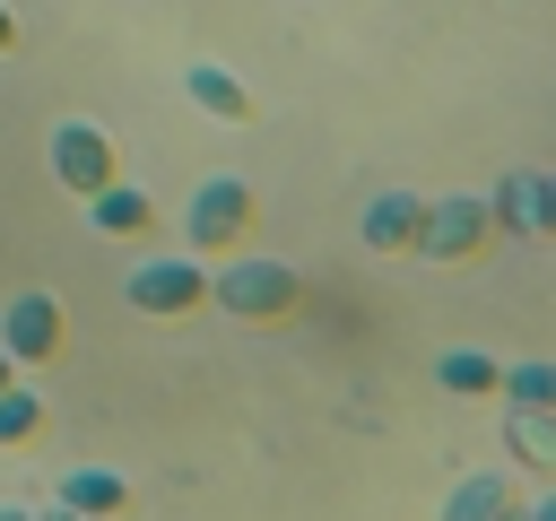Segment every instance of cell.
Segmentation results:
<instances>
[{"label":"cell","instance_id":"7a4b0ae2","mask_svg":"<svg viewBox=\"0 0 556 521\" xmlns=\"http://www.w3.org/2000/svg\"><path fill=\"white\" fill-rule=\"evenodd\" d=\"M495 243V208H486V191H443V200H426V217H417V260H478Z\"/></svg>","mask_w":556,"mask_h":521},{"label":"cell","instance_id":"ffe728a7","mask_svg":"<svg viewBox=\"0 0 556 521\" xmlns=\"http://www.w3.org/2000/svg\"><path fill=\"white\" fill-rule=\"evenodd\" d=\"M0 521H35V512H26V504H0Z\"/></svg>","mask_w":556,"mask_h":521},{"label":"cell","instance_id":"4fadbf2b","mask_svg":"<svg viewBox=\"0 0 556 521\" xmlns=\"http://www.w3.org/2000/svg\"><path fill=\"white\" fill-rule=\"evenodd\" d=\"M513 512V478L504 469H469L452 495H443V521H504Z\"/></svg>","mask_w":556,"mask_h":521},{"label":"cell","instance_id":"30bf717a","mask_svg":"<svg viewBox=\"0 0 556 521\" xmlns=\"http://www.w3.org/2000/svg\"><path fill=\"white\" fill-rule=\"evenodd\" d=\"M182 96H191L208 122H252V87H243L226 61H191V69H182Z\"/></svg>","mask_w":556,"mask_h":521},{"label":"cell","instance_id":"3957f363","mask_svg":"<svg viewBox=\"0 0 556 521\" xmlns=\"http://www.w3.org/2000/svg\"><path fill=\"white\" fill-rule=\"evenodd\" d=\"M122 304H130V313H156V321L200 313V304H208V260H200V252H156V260H139V269L122 278Z\"/></svg>","mask_w":556,"mask_h":521},{"label":"cell","instance_id":"9c48e42d","mask_svg":"<svg viewBox=\"0 0 556 521\" xmlns=\"http://www.w3.org/2000/svg\"><path fill=\"white\" fill-rule=\"evenodd\" d=\"M417 217H426L417 191H374L365 217H356V234H365V252H408L417 243Z\"/></svg>","mask_w":556,"mask_h":521},{"label":"cell","instance_id":"44dd1931","mask_svg":"<svg viewBox=\"0 0 556 521\" xmlns=\"http://www.w3.org/2000/svg\"><path fill=\"white\" fill-rule=\"evenodd\" d=\"M9 382H17V365H9V356H0V391H9Z\"/></svg>","mask_w":556,"mask_h":521},{"label":"cell","instance_id":"8992f818","mask_svg":"<svg viewBox=\"0 0 556 521\" xmlns=\"http://www.w3.org/2000/svg\"><path fill=\"white\" fill-rule=\"evenodd\" d=\"M61 347H70V313H61L52 295H35V287H26V295H9V304H0V356H9L17 373L52 365Z\"/></svg>","mask_w":556,"mask_h":521},{"label":"cell","instance_id":"2e32d148","mask_svg":"<svg viewBox=\"0 0 556 521\" xmlns=\"http://www.w3.org/2000/svg\"><path fill=\"white\" fill-rule=\"evenodd\" d=\"M530 234H556V174H530Z\"/></svg>","mask_w":556,"mask_h":521},{"label":"cell","instance_id":"5bb4252c","mask_svg":"<svg viewBox=\"0 0 556 521\" xmlns=\"http://www.w3.org/2000/svg\"><path fill=\"white\" fill-rule=\"evenodd\" d=\"M495 399H521V408H556V356H530V365H504Z\"/></svg>","mask_w":556,"mask_h":521},{"label":"cell","instance_id":"277c9868","mask_svg":"<svg viewBox=\"0 0 556 521\" xmlns=\"http://www.w3.org/2000/svg\"><path fill=\"white\" fill-rule=\"evenodd\" d=\"M243 226H252V182H243V174H208V182L191 191V208H182V243H191L200 260L235 252Z\"/></svg>","mask_w":556,"mask_h":521},{"label":"cell","instance_id":"ba28073f","mask_svg":"<svg viewBox=\"0 0 556 521\" xmlns=\"http://www.w3.org/2000/svg\"><path fill=\"white\" fill-rule=\"evenodd\" d=\"M504 452H513V469H530V478L547 486V478H556V408L504 399Z\"/></svg>","mask_w":556,"mask_h":521},{"label":"cell","instance_id":"d6986e66","mask_svg":"<svg viewBox=\"0 0 556 521\" xmlns=\"http://www.w3.org/2000/svg\"><path fill=\"white\" fill-rule=\"evenodd\" d=\"M35 521H87V512H70V504H52V512H35Z\"/></svg>","mask_w":556,"mask_h":521},{"label":"cell","instance_id":"7c38bea8","mask_svg":"<svg viewBox=\"0 0 556 521\" xmlns=\"http://www.w3.org/2000/svg\"><path fill=\"white\" fill-rule=\"evenodd\" d=\"M495 382H504V356H486V347H443L434 356V391H452V399H495Z\"/></svg>","mask_w":556,"mask_h":521},{"label":"cell","instance_id":"9a60e30c","mask_svg":"<svg viewBox=\"0 0 556 521\" xmlns=\"http://www.w3.org/2000/svg\"><path fill=\"white\" fill-rule=\"evenodd\" d=\"M35 425H43V399H35L26 382H9V391H0V452L35 443Z\"/></svg>","mask_w":556,"mask_h":521},{"label":"cell","instance_id":"ac0fdd59","mask_svg":"<svg viewBox=\"0 0 556 521\" xmlns=\"http://www.w3.org/2000/svg\"><path fill=\"white\" fill-rule=\"evenodd\" d=\"M17 52V17H9V0H0V61Z\"/></svg>","mask_w":556,"mask_h":521},{"label":"cell","instance_id":"5b68a950","mask_svg":"<svg viewBox=\"0 0 556 521\" xmlns=\"http://www.w3.org/2000/svg\"><path fill=\"white\" fill-rule=\"evenodd\" d=\"M52 182L70 191V200H87V191H104L113 174H122V148H113V130L104 122H52Z\"/></svg>","mask_w":556,"mask_h":521},{"label":"cell","instance_id":"e0dca14e","mask_svg":"<svg viewBox=\"0 0 556 521\" xmlns=\"http://www.w3.org/2000/svg\"><path fill=\"white\" fill-rule=\"evenodd\" d=\"M513 512H521V521H556V478H547V495H539V504H513Z\"/></svg>","mask_w":556,"mask_h":521},{"label":"cell","instance_id":"6da1fadb","mask_svg":"<svg viewBox=\"0 0 556 521\" xmlns=\"http://www.w3.org/2000/svg\"><path fill=\"white\" fill-rule=\"evenodd\" d=\"M208 304L235 313V321H287V313L304 304V278H295L287 260L243 252V260H217V269H208Z\"/></svg>","mask_w":556,"mask_h":521},{"label":"cell","instance_id":"8fae6325","mask_svg":"<svg viewBox=\"0 0 556 521\" xmlns=\"http://www.w3.org/2000/svg\"><path fill=\"white\" fill-rule=\"evenodd\" d=\"M87 226H96V234H113V243H130V234H148V226H156V208H148V191H139V182H122V174H113L104 191H87Z\"/></svg>","mask_w":556,"mask_h":521},{"label":"cell","instance_id":"52a82bcc","mask_svg":"<svg viewBox=\"0 0 556 521\" xmlns=\"http://www.w3.org/2000/svg\"><path fill=\"white\" fill-rule=\"evenodd\" d=\"M52 504H70V512H87V521H113V512H130V478L104 469V460H78V469L52 478Z\"/></svg>","mask_w":556,"mask_h":521}]
</instances>
